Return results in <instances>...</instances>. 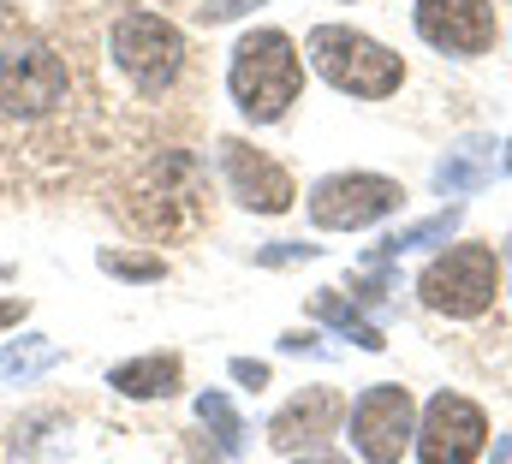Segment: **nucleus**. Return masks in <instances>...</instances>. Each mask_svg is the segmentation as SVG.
<instances>
[{"instance_id":"1","label":"nucleus","mask_w":512,"mask_h":464,"mask_svg":"<svg viewBox=\"0 0 512 464\" xmlns=\"http://www.w3.org/2000/svg\"><path fill=\"white\" fill-rule=\"evenodd\" d=\"M72 114V72L54 42L0 18V155H54V125Z\"/></svg>"},{"instance_id":"2","label":"nucleus","mask_w":512,"mask_h":464,"mask_svg":"<svg viewBox=\"0 0 512 464\" xmlns=\"http://www.w3.org/2000/svg\"><path fill=\"white\" fill-rule=\"evenodd\" d=\"M114 215L137 238L179 244L209 227V167L191 149H149L114 191Z\"/></svg>"},{"instance_id":"3","label":"nucleus","mask_w":512,"mask_h":464,"mask_svg":"<svg viewBox=\"0 0 512 464\" xmlns=\"http://www.w3.org/2000/svg\"><path fill=\"white\" fill-rule=\"evenodd\" d=\"M227 90H233V102L245 108V119L274 125V119L298 102V90H304V60H298L292 36H286V30H251V36L233 48Z\"/></svg>"},{"instance_id":"4","label":"nucleus","mask_w":512,"mask_h":464,"mask_svg":"<svg viewBox=\"0 0 512 464\" xmlns=\"http://www.w3.org/2000/svg\"><path fill=\"white\" fill-rule=\"evenodd\" d=\"M310 66H316L334 90L364 96V102H382V96H393V90L405 84V60H399L393 48H382L376 36L346 30V24L310 30Z\"/></svg>"},{"instance_id":"5","label":"nucleus","mask_w":512,"mask_h":464,"mask_svg":"<svg viewBox=\"0 0 512 464\" xmlns=\"http://www.w3.org/2000/svg\"><path fill=\"white\" fill-rule=\"evenodd\" d=\"M108 54L137 96H167L185 72V36L161 12H120L108 30Z\"/></svg>"},{"instance_id":"6","label":"nucleus","mask_w":512,"mask_h":464,"mask_svg":"<svg viewBox=\"0 0 512 464\" xmlns=\"http://www.w3.org/2000/svg\"><path fill=\"white\" fill-rule=\"evenodd\" d=\"M417 292H423L429 310H441V316H453V322H471V316H483V310L495 304V292H501V262H495L489 244H453L447 256H435V262L423 268Z\"/></svg>"},{"instance_id":"7","label":"nucleus","mask_w":512,"mask_h":464,"mask_svg":"<svg viewBox=\"0 0 512 464\" xmlns=\"http://www.w3.org/2000/svg\"><path fill=\"white\" fill-rule=\"evenodd\" d=\"M346 417H352V447H358L364 464H399L405 447L417 441V405H411V393L393 387V381L364 387Z\"/></svg>"},{"instance_id":"8","label":"nucleus","mask_w":512,"mask_h":464,"mask_svg":"<svg viewBox=\"0 0 512 464\" xmlns=\"http://www.w3.org/2000/svg\"><path fill=\"white\" fill-rule=\"evenodd\" d=\"M399 203H405V191L382 173H334L310 191V221L328 232H358L387 221Z\"/></svg>"},{"instance_id":"9","label":"nucleus","mask_w":512,"mask_h":464,"mask_svg":"<svg viewBox=\"0 0 512 464\" xmlns=\"http://www.w3.org/2000/svg\"><path fill=\"white\" fill-rule=\"evenodd\" d=\"M489 441V417L465 393H435L417 423V459L423 464H471Z\"/></svg>"},{"instance_id":"10","label":"nucleus","mask_w":512,"mask_h":464,"mask_svg":"<svg viewBox=\"0 0 512 464\" xmlns=\"http://www.w3.org/2000/svg\"><path fill=\"white\" fill-rule=\"evenodd\" d=\"M417 36L441 54H459V60H477L495 48L501 24H495V6L489 0H417Z\"/></svg>"},{"instance_id":"11","label":"nucleus","mask_w":512,"mask_h":464,"mask_svg":"<svg viewBox=\"0 0 512 464\" xmlns=\"http://www.w3.org/2000/svg\"><path fill=\"white\" fill-rule=\"evenodd\" d=\"M221 173H227V191L256 209V215H286L292 209V173L280 161H268L262 149H251L245 137H221Z\"/></svg>"},{"instance_id":"12","label":"nucleus","mask_w":512,"mask_h":464,"mask_svg":"<svg viewBox=\"0 0 512 464\" xmlns=\"http://www.w3.org/2000/svg\"><path fill=\"white\" fill-rule=\"evenodd\" d=\"M352 405L334 393V387H304L292 405H280L274 411V423H268V447L274 453H298V447H322V441H334L340 435V417H346Z\"/></svg>"},{"instance_id":"13","label":"nucleus","mask_w":512,"mask_h":464,"mask_svg":"<svg viewBox=\"0 0 512 464\" xmlns=\"http://www.w3.org/2000/svg\"><path fill=\"white\" fill-rule=\"evenodd\" d=\"M179 381H185V363L173 351H149V357H131L120 369H108V387L126 399H167V393H179Z\"/></svg>"},{"instance_id":"14","label":"nucleus","mask_w":512,"mask_h":464,"mask_svg":"<svg viewBox=\"0 0 512 464\" xmlns=\"http://www.w3.org/2000/svg\"><path fill=\"white\" fill-rule=\"evenodd\" d=\"M489 173H495V143H489V137H465V143L447 149V161L435 167V191H441V197H471Z\"/></svg>"},{"instance_id":"15","label":"nucleus","mask_w":512,"mask_h":464,"mask_svg":"<svg viewBox=\"0 0 512 464\" xmlns=\"http://www.w3.org/2000/svg\"><path fill=\"white\" fill-rule=\"evenodd\" d=\"M310 316H316V322H328L334 334L358 340L364 351H382V346H387V340H382V328H376V322H370V316H364L358 304H346V298H340L334 286H322V292L310 298Z\"/></svg>"},{"instance_id":"16","label":"nucleus","mask_w":512,"mask_h":464,"mask_svg":"<svg viewBox=\"0 0 512 464\" xmlns=\"http://www.w3.org/2000/svg\"><path fill=\"white\" fill-rule=\"evenodd\" d=\"M197 417H203V429L215 435V447H221L227 459H239V453H245V435H251V429L239 423V411H233V399H227V393H203V399H197Z\"/></svg>"},{"instance_id":"17","label":"nucleus","mask_w":512,"mask_h":464,"mask_svg":"<svg viewBox=\"0 0 512 464\" xmlns=\"http://www.w3.org/2000/svg\"><path fill=\"white\" fill-rule=\"evenodd\" d=\"M54 363H60V346L42 340V334L0 346V375H6V381H30V375H42V369H54Z\"/></svg>"},{"instance_id":"18","label":"nucleus","mask_w":512,"mask_h":464,"mask_svg":"<svg viewBox=\"0 0 512 464\" xmlns=\"http://www.w3.org/2000/svg\"><path fill=\"white\" fill-rule=\"evenodd\" d=\"M459 232V209H441L435 221H417V227H405V232H393L382 244V256H405V250H429V244H447Z\"/></svg>"},{"instance_id":"19","label":"nucleus","mask_w":512,"mask_h":464,"mask_svg":"<svg viewBox=\"0 0 512 464\" xmlns=\"http://www.w3.org/2000/svg\"><path fill=\"white\" fill-rule=\"evenodd\" d=\"M96 268H102V274H120V280H137V286H149V280L167 274V262L149 256V250H102Z\"/></svg>"},{"instance_id":"20","label":"nucleus","mask_w":512,"mask_h":464,"mask_svg":"<svg viewBox=\"0 0 512 464\" xmlns=\"http://www.w3.org/2000/svg\"><path fill=\"white\" fill-rule=\"evenodd\" d=\"M310 262L316 256V244H268V250H256V262H268V268H280V262Z\"/></svg>"},{"instance_id":"21","label":"nucleus","mask_w":512,"mask_h":464,"mask_svg":"<svg viewBox=\"0 0 512 464\" xmlns=\"http://www.w3.org/2000/svg\"><path fill=\"white\" fill-rule=\"evenodd\" d=\"M245 6H251V0H203L197 18H203V24H227V18H239Z\"/></svg>"},{"instance_id":"22","label":"nucleus","mask_w":512,"mask_h":464,"mask_svg":"<svg viewBox=\"0 0 512 464\" xmlns=\"http://www.w3.org/2000/svg\"><path fill=\"white\" fill-rule=\"evenodd\" d=\"M233 381H245V387H268V363H256V357H233Z\"/></svg>"},{"instance_id":"23","label":"nucleus","mask_w":512,"mask_h":464,"mask_svg":"<svg viewBox=\"0 0 512 464\" xmlns=\"http://www.w3.org/2000/svg\"><path fill=\"white\" fill-rule=\"evenodd\" d=\"M24 310H30L24 298H0V328H12V322H24Z\"/></svg>"},{"instance_id":"24","label":"nucleus","mask_w":512,"mask_h":464,"mask_svg":"<svg viewBox=\"0 0 512 464\" xmlns=\"http://www.w3.org/2000/svg\"><path fill=\"white\" fill-rule=\"evenodd\" d=\"M495 464H512V435H501V441H495Z\"/></svg>"},{"instance_id":"25","label":"nucleus","mask_w":512,"mask_h":464,"mask_svg":"<svg viewBox=\"0 0 512 464\" xmlns=\"http://www.w3.org/2000/svg\"><path fill=\"white\" fill-rule=\"evenodd\" d=\"M298 464H334V459H298Z\"/></svg>"},{"instance_id":"26","label":"nucleus","mask_w":512,"mask_h":464,"mask_svg":"<svg viewBox=\"0 0 512 464\" xmlns=\"http://www.w3.org/2000/svg\"><path fill=\"white\" fill-rule=\"evenodd\" d=\"M507 173H512V143H507Z\"/></svg>"}]
</instances>
